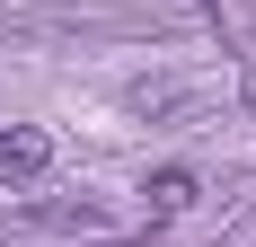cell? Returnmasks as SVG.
<instances>
[{"instance_id":"obj_1","label":"cell","mask_w":256,"mask_h":247,"mask_svg":"<svg viewBox=\"0 0 256 247\" xmlns=\"http://www.w3.org/2000/svg\"><path fill=\"white\" fill-rule=\"evenodd\" d=\"M194 194H204V176H194V168H177V159L142 176V212H150V221H177V212H194Z\"/></svg>"},{"instance_id":"obj_2","label":"cell","mask_w":256,"mask_h":247,"mask_svg":"<svg viewBox=\"0 0 256 247\" xmlns=\"http://www.w3.org/2000/svg\"><path fill=\"white\" fill-rule=\"evenodd\" d=\"M44 168H53V132H36V124H9V132H0V176H9V186H36Z\"/></svg>"},{"instance_id":"obj_3","label":"cell","mask_w":256,"mask_h":247,"mask_svg":"<svg viewBox=\"0 0 256 247\" xmlns=\"http://www.w3.org/2000/svg\"><path fill=\"white\" fill-rule=\"evenodd\" d=\"M0 247H9V238H0Z\"/></svg>"}]
</instances>
